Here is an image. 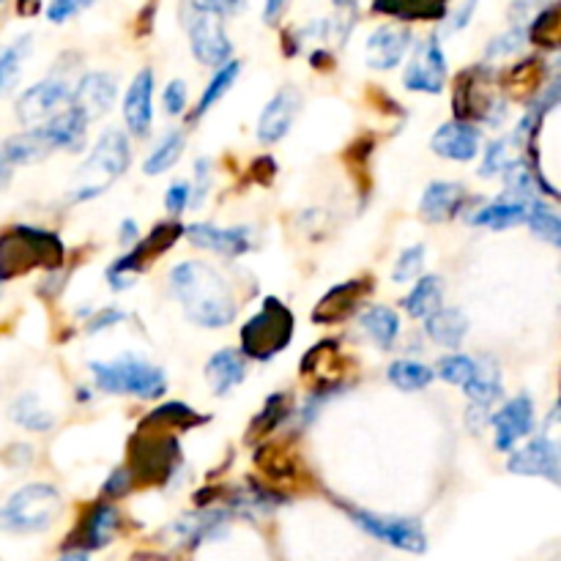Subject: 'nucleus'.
I'll return each instance as SVG.
<instances>
[{
	"instance_id": "obj_4",
	"label": "nucleus",
	"mask_w": 561,
	"mask_h": 561,
	"mask_svg": "<svg viewBox=\"0 0 561 561\" xmlns=\"http://www.w3.org/2000/svg\"><path fill=\"white\" fill-rule=\"evenodd\" d=\"M93 381L107 394H135V398H162L168 392V376L162 367L126 354L113 362H91Z\"/></svg>"
},
{
	"instance_id": "obj_14",
	"label": "nucleus",
	"mask_w": 561,
	"mask_h": 561,
	"mask_svg": "<svg viewBox=\"0 0 561 561\" xmlns=\"http://www.w3.org/2000/svg\"><path fill=\"white\" fill-rule=\"evenodd\" d=\"M559 460L561 449L553 436H537L524 449L513 453L507 460V469L518 477H546L553 485L559 482Z\"/></svg>"
},
{
	"instance_id": "obj_43",
	"label": "nucleus",
	"mask_w": 561,
	"mask_h": 561,
	"mask_svg": "<svg viewBox=\"0 0 561 561\" xmlns=\"http://www.w3.org/2000/svg\"><path fill=\"white\" fill-rule=\"evenodd\" d=\"M288 414H290V398H288V394H272V398L266 400V405H263L261 414H257V420L252 422V431L272 433L274 427H277L279 422H283Z\"/></svg>"
},
{
	"instance_id": "obj_21",
	"label": "nucleus",
	"mask_w": 561,
	"mask_h": 561,
	"mask_svg": "<svg viewBox=\"0 0 561 561\" xmlns=\"http://www.w3.org/2000/svg\"><path fill=\"white\" fill-rule=\"evenodd\" d=\"M124 121L126 129L135 137H146L153 124V71L142 69L131 80L124 96Z\"/></svg>"
},
{
	"instance_id": "obj_58",
	"label": "nucleus",
	"mask_w": 561,
	"mask_h": 561,
	"mask_svg": "<svg viewBox=\"0 0 561 561\" xmlns=\"http://www.w3.org/2000/svg\"><path fill=\"white\" fill-rule=\"evenodd\" d=\"M5 3V0H0V5H3Z\"/></svg>"
},
{
	"instance_id": "obj_3",
	"label": "nucleus",
	"mask_w": 561,
	"mask_h": 561,
	"mask_svg": "<svg viewBox=\"0 0 561 561\" xmlns=\"http://www.w3.org/2000/svg\"><path fill=\"white\" fill-rule=\"evenodd\" d=\"M60 261H64V244L47 230L20 225L0 236V283L27 274L36 266L58 268Z\"/></svg>"
},
{
	"instance_id": "obj_44",
	"label": "nucleus",
	"mask_w": 561,
	"mask_h": 561,
	"mask_svg": "<svg viewBox=\"0 0 561 561\" xmlns=\"http://www.w3.org/2000/svg\"><path fill=\"white\" fill-rule=\"evenodd\" d=\"M526 42V27L524 25H513L507 33H502V36L493 38L491 44H488V58H504V55H513L518 53L520 44Z\"/></svg>"
},
{
	"instance_id": "obj_51",
	"label": "nucleus",
	"mask_w": 561,
	"mask_h": 561,
	"mask_svg": "<svg viewBox=\"0 0 561 561\" xmlns=\"http://www.w3.org/2000/svg\"><path fill=\"white\" fill-rule=\"evenodd\" d=\"M121 321H126V312L107 307V310H102L91 323H88V332H102V329H110L113 323H121Z\"/></svg>"
},
{
	"instance_id": "obj_8",
	"label": "nucleus",
	"mask_w": 561,
	"mask_h": 561,
	"mask_svg": "<svg viewBox=\"0 0 561 561\" xmlns=\"http://www.w3.org/2000/svg\"><path fill=\"white\" fill-rule=\"evenodd\" d=\"M186 33H190V44L195 58L203 66H225L233 55V44H230L228 33H225L219 14L203 11L190 3V14H186Z\"/></svg>"
},
{
	"instance_id": "obj_53",
	"label": "nucleus",
	"mask_w": 561,
	"mask_h": 561,
	"mask_svg": "<svg viewBox=\"0 0 561 561\" xmlns=\"http://www.w3.org/2000/svg\"><path fill=\"white\" fill-rule=\"evenodd\" d=\"M285 11V0H266V9H263V20H266V25H274V22L283 16Z\"/></svg>"
},
{
	"instance_id": "obj_29",
	"label": "nucleus",
	"mask_w": 561,
	"mask_h": 561,
	"mask_svg": "<svg viewBox=\"0 0 561 561\" xmlns=\"http://www.w3.org/2000/svg\"><path fill=\"white\" fill-rule=\"evenodd\" d=\"M3 159L9 164H33V162H42L44 157H49V146L44 140V135L36 129H25L20 135H11L9 140L3 142Z\"/></svg>"
},
{
	"instance_id": "obj_15",
	"label": "nucleus",
	"mask_w": 561,
	"mask_h": 561,
	"mask_svg": "<svg viewBox=\"0 0 561 561\" xmlns=\"http://www.w3.org/2000/svg\"><path fill=\"white\" fill-rule=\"evenodd\" d=\"M299 110H301V93L296 91L294 85L279 88V91L272 96V102L263 107L261 121H257V140H261L263 146H274V142L283 140V137L290 131V126H294Z\"/></svg>"
},
{
	"instance_id": "obj_17",
	"label": "nucleus",
	"mask_w": 561,
	"mask_h": 561,
	"mask_svg": "<svg viewBox=\"0 0 561 561\" xmlns=\"http://www.w3.org/2000/svg\"><path fill=\"white\" fill-rule=\"evenodd\" d=\"M190 241L201 250L217 252L225 257H239L252 250V230L250 228H219L211 222H195L184 228Z\"/></svg>"
},
{
	"instance_id": "obj_19",
	"label": "nucleus",
	"mask_w": 561,
	"mask_h": 561,
	"mask_svg": "<svg viewBox=\"0 0 561 561\" xmlns=\"http://www.w3.org/2000/svg\"><path fill=\"white\" fill-rule=\"evenodd\" d=\"M115 93H118V85H115L113 75H107V71H91V75H85L77 82L69 104L75 110H80L88 118V124H91L93 118H102L113 107Z\"/></svg>"
},
{
	"instance_id": "obj_55",
	"label": "nucleus",
	"mask_w": 561,
	"mask_h": 561,
	"mask_svg": "<svg viewBox=\"0 0 561 561\" xmlns=\"http://www.w3.org/2000/svg\"><path fill=\"white\" fill-rule=\"evenodd\" d=\"M9 181H11V164L5 162L3 153H0V190H5V186H9Z\"/></svg>"
},
{
	"instance_id": "obj_38",
	"label": "nucleus",
	"mask_w": 561,
	"mask_h": 561,
	"mask_svg": "<svg viewBox=\"0 0 561 561\" xmlns=\"http://www.w3.org/2000/svg\"><path fill=\"white\" fill-rule=\"evenodd\" d=\"M31 49V36H20L9 47L0 49V93H9L22 75V60Z\"/></svg>"
},
{
	"instance_id": "obj_40",
	"label": "nucleus",
	"mask_w": 561,
	"mask_h": 561,
	"mask_svg": "<svg viewBox=\"0 0 561 561\" xmlns=\"http://www.w3.org/2000/svg\"><path fill=\"white\" fill-rule=\"evenodd\" d=\"M526 36L531 38L535 44H540V47H548L553 49L559 44V5H546V9H540V14L535 16V22H531V27L526 31Z\"/></svg>"
},
{
	"instance_id": "obj_49",
	"label": "nucleus",
	"mask_w": 561,
	"mask_h": 561,
	"mask_svg": "<svg viewBox=\"0 0 561 561\" xmlns=\"http://www.w3.org/2000/svg\"><path fill=\"white\" fill-rule=\"evenodd\" d=\"M107 496H124V493L131 491V474L129 469H115L113 474H110V480L104 482L102 488Z\"/></svg>"
},
{
	"instance_id": "obj_42",
	"label": "nucleus",
	"mask_w": 561,
	"mask_h": 561,
	"mask_svg": "<svg viewBox=\"0 0 561 561\" xmlns=\"http://www.w3.org/2000/svg\"><path fill=\"white\" fill-rule=\"evenodd\" d=\"M422 268H425V247L411 244L400 252L398 263H394L392 279L398 285H405V283H411L414 277H420Z\"/></svg>"
},
{
	"instance_id": "obj_13",
	"label": "nucleus",
	"mask_w": 561,
	"mask_h": 561,
	"mask_svg": "<svg viewBox=\"0 0 561 561\" xmlns=\"http://www.w3.org/2000/svg\"><path fill=\"white\" fill-rule=\"evenodd\" d=\"M493 431H496V449L510 453L518 442H524L531 431H535V403L529 394H518L510 403H504L496 414L491 416Z\"/></svg>"
},
{
	"instance_id": "obj_32",
	"label": "nucleus",
	"mask_w": 561,
	"mask_h": 561,
	"mask_svg": "<svg viewBox=\"0 0 561 561\" xmlns=\"http://www.w3.org/2000/svg\"><path fill=\"white\" fill-rule=\"evenodd\" d=\"M463 392L469 394L471 405H477V409H491L493 400L502 398V376H499V367L477 362L474 376L466 383Z\"/></svg>"
},
{
	"instance_id": "obj_35",
	"label": "nucleus",
	"mask_w": 561,
	"mask_h": 561,
	"mask_svg": "<svg viewBox=\"0 0 561 561\" xmlns=\"http://www.w3.org/2000/svg\"><path fill=\"white\" fill-rule=\"evenodd\" d=\"M239 75H241L239 60H228L225 66H219V71L211 77V82L206 85V91H203V96H201V102H197V110L192 118H203V115H206L208 110H211L214 104H217L219 99H222L225 93L236 85Z\"/></svg>"
},
{
	"instance_id": "obj_48",
	"label": "nucleus",
	"mask_w": 561,
	"mask_h": 561,
	"mask_svg": "<svg viewBox=\"0 0 561 561\" xmlns=\"http://www.w3.org/2000/svg\"><path fill=\"white\" fill-rule=\"evenodd\" d=\"M162 102H164V113L168 115H181L186 107V85L181 80L168 82L162 93Z\"/></svg>"
},
{
	"instance_id": "obj_46",
	"label": "nucleus",
	"mask_w": 561,
	"mask_h": 561,
	"mask_svg": "<svg viewBox=\"0 0 561 561\" xmlns=\"http://www.w3.org/2000/svg\"><path fill=\"white\" fill-rule=\"evenodd\" d=\"M190 192H192V184H186V181H175V184L164 192V208H168L173 217L184 214L186 208H190Z\"/></svg>"
},
{
	"instance_id": "obj_52",
	"label": "nucleus",
	"mask_w": 561,
	"mask_h": 561,
	"mask_svg": "<svg viewBox=\"0 0 561 561\" xmlns=\"http://www.w3.org/2000/svg\"><path fill=\"white\" fill-rule=\"evenodd\" d=\"M239 3L241 0H192V5H197V9L203 11H211V14L219 16H222L225 11H233Z\"/></svg>"
},
{
	"instance_id": "obj_28",
	"label": "nucleus",
	"mask_w": 561,
	"mask_h": 561,
	"mask_svg": "<svg viewBox=\"0 0 561 561\" xmlns=\"http://www.w3.org/2000/svg\"><path fill=\"white\" fill-rule=\"evenodd\" d=\"M449 0H373L378 14L398 20H444Z\"/></svg>"
},
{
	"instance_id": "obj_10",
	"label": "nucleus",
	"mask_w": 561,
	"mask_h": 561,
	"mask_svg": "<svg viewBox=\"0 0 561 561\" xmlns=\"http://www.w3.org/2000/svg\"><path fill=\"white\" fill-rule=\"evenodd\" d=\"M71 102V88L66 80L49 77V80L36 82L27 88L20 99H16V118L27 126H42L60 110L69 107Z\"/></svg>"
},
{
	"instance_id": "obj_16",
	"label": "nucleus",
	"mask_w": 561,
	"mask_h": 561,
	"mask_svg": "<svg viewBox=\"0 0 561 561\" xmlns=\"http://www.w3.org/2000/svg\"><path fill=\"white\" fill-rule=\"evenodd\" d=\"M121 529V515L118 510L110 502H99L88 510V515L82 518V524L77 526L75 540L69 542V548L77 551H99V548H107L115 540Z\"/></svg>"
},
{
	"instance_id": "obj_39",
	"label": "nucleus",
	"mask_w": 561,
	"mask_h": 561,
	"mask_svg": "<svg viewBox=\"0 0 561 561\" xmlns=\"http://www.w3.org/2000/svg\"><path fill=\"white\" fill-rule=\"evenodd\" d=\"M11 420H14L16 425L36 433L49 431V427L55 425L53 414H49L47 409H42V403H38V398L33 392H25L14 405H11Z\"/></svg>"
},
{
	"instance_id": "obj_36",
	"label": "nucleus",
	"mask_w": 561,
	"mask_h": 561,
	"mask_svg": "<svg viewBox=\"0 0 561 561\" xmlns=\"http://www.w3.org/2000/svg\"><path fill=\"white\" fill-rule=\"evenodd\" d=\"M518 135L513 137H499L496 142H491L485 151V162H482L480 175L482 179H491V175L507 173L513 164H518Z\"/></svg>"
},
{
	"instance_id": "obj_57",
	"label": "nucleus",
	"mask_w": 561,
	"mask_h": 561,
	"mask_svg": "<svg viewBox=\"0 0 561 561\" xmlns=\"http://www.w3.org/2000/svg\"><path fill=\"white\" fill-rule=\"evenodd\" d=\"M334 5H337V9H343V11H348V9H354L356 3H359V0H332Z\"/></svg>"
},
{
	"instance_id": "obj_9",
	"label": "nucleus",
	"mask_w": 561,
	"mask_h": 561,
	"mask_svg": "<svg viewBox=\"0 0 561 561\" xmlns=\"http://www.w3.org/2000/svg\"><path fill=\"white\" fill-rule=\"evenodd\" d=\"M351 518L362 526L365 531H370L376 540L389 542L398 551L409 553H425L427 551V537L425 529L420 526V520L411 518H394V515H376V513H351Z\"/></svg>"
},
{
	"instance_id": "obj_50",
	"label": "nucleus",
	"mask_w": 561,
	"mask_h": 561,
	"mask_svg": "<svg viewBox=\"0 0 561 561\" xmlns=\"http://www.w3.org/2000/svg\"><path fill=\"white\" fill-rule=\"evenodd\" d=\"M477 3H480V0H466V3L460 5V9H455V14L449 16L447 33H458V31H463V27L469 25V22H471V16H474Z\"/></svg>"
},
{
	"instance_id": "obj_24",
	"label": "nucleus",
	"mask_w": 561,
	"mask_h": 561,
	"mask_svg": "<svg viewBox=\"0 0 561 561\" xmlns=\"http://www.w3.org/2000/svg\"><path fill=\"white\" fill-rule=\"evenodd\" d=\"M466 201H469V195H466V190L460 184H453V181H433L425 190V195H422L420 214L427 222H447V219L458 217Z\"/></svg>"
},
{
	"instance_id": "obj_54",
	"label": "nucleus",
	"mask_w": 561,
	"mask_h": 561,
	"mask_svg": "<svg viewBox=\"0 0 561 561\" xmlns=\"http://www.w3.org/2000/svg\"><path fill=\"white\" fill-rule=\"evenodd\" d=\"M118 236H121V241H126V244H135V241L140 239V228H137L131 219H124V222H121Z\"/></svg>"
},
{
	"instance_id": "obj_33",
	"label": "nucleus",
	"mask_w": 561,
	"mask_h": 561,
	"mask_svg": "<svg viewBox=\"0 0 561 561\" xmlns=\"http://www.w3.org/2000/svg\"><path fill=\"white\" fill-rule=\"evenodd\" d=\"M444 301V285L442 277H422L420 283L411 288V294L403 299L405 312L411 318H427L436 312Z\"/></svg>"
},
{
	"instance_id": "obj_2",
	"label": "nucleus",
	"mask_w": 561,
	"mask_h": 561,
	"mask_svg": "<svg viewBox=\"0 0 561 561\" xmlns=\"http://www.w3.org/2000/svg\"><path fill=\"white\" fill-rule=\"evenodd\" d=\"M129 137L121 129L102 131L85 162L75 170V179H71L69 192H66L69 203H88L93 197L104 195L129 170Z\"/></svg>"
},
{
	"instance_id": "obj_30",
	"label": "nucleus",
	"mask_w": 561,
	"mask_h": 561,
	"mask_svg": "<svg viewBox=\"0 0 561 561\" xmlns=\"http://www.w3.org/2000/svg\"><path fill=\"white\" fill-rule=\"evenodd\" d=\"M526 211H529V206H524V203H513V201H504V197H499L496 203H491V206H485V208H480L477 214H471L469 222L477 225V228L507 230V228H515V225H524Z\"/></svg>"
},
{
	"instance_id": "obj_12",
	"label": "nucleus",
	"mask_w": 561,
	"mask_h": 561,
	"mask_svg": "<svg viewBox=\"0 0 561 561\" xmlns=\"http://www.w3.org/2000/svg\"><path fill=\"white\" fill-rule=\"evenodd\" d=\"M131 447V477H148V482H164L173 474V466L179 463V444L175 438H151V436H135Z\"/></svg>"
},
{
	"instance_id": "obj_11",
	"label": "nucleus",
	"mask_w": 561,
	"mask_h": 561,
	"mask_svg": "<svg viewBox=\"0 0 561 561\" xmlns=\"http://www.w3.org/2000/svg\"><path fill=\"white\" fill-rule=\"evenodd\" d=\"M403 85L416 93H442L447 85V58L438 36L425 38L403 71Z\"/></svg>"
},
{
	"instance_id": "obj_6",
	"label": "nucleus",
	"mask_w": 561,
	"mask_h": 561,
	"mask_svg": "<svg viewBox=\"0 0 561 561\" xmlns=\"http://www.w3.org/2000/svg\"><path fill=\"white\" fill-rule=\"evenodd\" d=\"M294 337V316L279 299L263 301L261 312L241 327V351L250 359H272L283 354Z\"/></svg>"
},
{
	"instance_id": "obj_5",
	"label": "nucleus",
	"mask_w": 561,
	"mask_h": 561,
	"mask_svg": "<svg viewBox=\"0 0 561 561\" xmlns=\"http://www.w3.org/2000/svg\"><path fill=\"white\" fill-rule=\"evenodd\" d=\"M60 515V493L47 482H33L11 493L0 507V531L14 535H36L47 531Z\"/></svg>"
},
{
	"instance_id": "obj_18",
	"label": "nucleus",
	"mask_w": 561,
	"mask_h": 561,
	"mask_svg": "<svg viewBox=\"0 0 561 561\" xmlns=\"http://www.w3.org/2000/svg\"><path fill=\"white\" fill-rule=\"evenodd\" d=\"M482 146V129L466 121H449V124L438 126L433 135L431 148L442 159H453V162H471L480 153Z\"/></svg>"
},
{
	"instance_id": "obj_47",
	"label": "nucleus",
	"mask_w": 561,
	"mask_h": 561,
	"mask_svg": "<svg viewBox=\"0 0 561 561\" xmlns=\"http://www.w3.org/2000/svg\"><path fill=\"white\" fill-rule=\"evenodd\" d=\"M91 3H96V0H53L47 9V20L49 22H66L69 16H75L77 11L88 9Z\"/></svg>"
},
{
	"instance_id": "obj_23",
	"label": "nucleus",
	"mask_w": 561,
	"mask_h": 561,
	"mask_svg": "<svg viewBox=\"0 0 561 561\" xmlns=\"http://www.w3.org/2000/svg\"><path fill=\"white\" fill-rule=\"evenodd\" d=\"M370 285L362 283V279H351V283L337 285V288L329 290L321 301H318L316 312H312V321L316 323H340L362 305V299L367 296Z\"/></svg>"
},
{
	"instance_id": "obj_56",
	"label": "nucleus",
	"mask_w": 561,
	"mask_h": 561,
	"mask_svg": "<svg viewBox=\"0 0 561 561\" xmlns=\"http://www.w3.org/2000/svg\"><path fill=\"white\" fill-rule=\"evenodd\" d=\"M58 561H88V551H77L75 548V551H66Z\"/></svg>"
},
{
	"instance_id": "obj_7",
	"label": "nucleus",
	"mask_w": 561,
	"mask_h": 561,
	"mask_svg": "<svg viewBox=\"0 0 561 561\" xmlns=\"http://www.w3.org/2000/svg\"><path fill=\"white\" fill-rule=\"evenodd\" d=\"M181 236H184V228H181L175 219L157 225V228H153L146 239H140L135 247H131V252H126L124 257H118V261L107 268L110 288L113 290L131 288V277H135V274H140L146 266H151V263L157 261L162 252H168L170 247L181 239Z\"/></svg>"
},
{
	"instance_id": "obj_20",
	"label": "nucleus",
	"mask_w": 561,
	"mask_h": 561,
	"mask_svg": "<svg viewBox=\"0 0 561 561\" xmlns=\"http://www.w3.org/2000/svg\"><path fill=\"white\" fill-rule=\"evenodd\" d=\"M411 47V31L400 25H383L378 31L370 33L365 47V60L370 69L387 71L394 69L398 64H403L405 53Z\"/></svg>"
},
{
	"instance_id": "obj_22",
	"label": "nucleus",
	"mask_w": 561,
	"mask_h": 561,
	"mask_svg": "<svg viewBox=\"0 0 561 561\" xmlns=\"http://www.w3.org/2000/svg\"><path fill=\"white\" fill-rule=\"evenodd\" d=\"M38 131H42L44 140H47L49 151H82V148H85L88 118L80 110H75L69 104V107L60 110L58 115L44 121V124L38 126Z\"/></svg>"
},
{
	"instance_id": "obj_26",
	"label": "nucleus",
	"mask_w": 561,
	"mask_h": 561,
	"mask_svg": "<svg viewBox=\"0 0 561 561\" xmlns=\"http://www.w3.org/2000/svg\"><path fill=\"white\" fill-rule=\"evenodd\" d=\"M425 332L433 343L458 351L469 334V318L460 307H438L425 318Z\"/></svg>"
},
{
	"instance_id": "obj_45",
	"label": "nucleus",
	"mask_w": 561,
	"mask_h": 561,
	"mask_svg": "<svg viewBox=\"0 0 561 561\" xmlns=\"http://www.w3.org/2000/svg\"><path fill=\"white\" fill-rule=\"evenodd\" d=\"M208 186H211V162L208 159H197L195 164V186L190 192V208H197L206 197Z\"/></svg>"
},
{
	"instance_id": "obj_37",
	"label": "nucleus",
	"mask_w": 561,
	"mask_h": 561,
	"mask_svg": "<svg viewBox=\"0 0 561 561\" xmlns=\"http://www.w3.org/2000/svg\"><path fill=\"white\" fill-rule=\"evenodd\" d=\"M526 225H529L531 233L537 236V239L548 241L551 247H559L561 244V222H559V214L553 211L548 203L542 201H535L529 206V211H526Z\"/></svg>"
},
{
	"instance_id": "obj_34",
	"label": "nucleus",
	"mask_w": 561,
	"mask_h": 561,
	"mask_svg": "<svg viewBox=\"0 0 561 561\" xmlns=\"http://www.w3.org/2000/svg\"><path fill=\"white\" fill-rule=\"evenodd\" d=\"M387 376L389 381H392V387H398L400 392H420V389L431 387L436 373H433L427 365H422V362L400 359V362H392Z\"/></svg>"
},
{
	"instance_id": "obj_25",
	"label": "nucleus",
	"mask_w": 561,
	"mask_h": 561,
	"mask_svg": "<svg viewBox=\"0 0 561 561\" xmlns=\"http://www.w3.org/2000/svg\"><path fill=\"white\" fill-rule=\"evenodd\" d=\"M247 376V362L241 356V351L236 348H222L206 362V381L211 387V392L217 398H225V394L233 392Z\"/></svg>"
},
{
	"instance_id": "obj_1",
	"label": "nucleus",
	"mask_w": 561,
	"mask_h": 561,
	"mask_svg": "<svg viewBox=\"0 0 561 561\" xmlns=\"http://www.w3.org/2000/svg\"><path fill=\"white\" fill-rule=\"evenodd\" d=\"M170 290L190 323L201 329H225L239 312L228 279L203 261L179 263L170 272Z\"/></svg>"
},
{
	"instance_id": "obj_27",
	"label": "nucleus",
	"mask_w": 561,
	"mask_h": 561,
	"mask_svg": "<svg viewBox=\"0 0 561 561\" xmlns=\"http://www.w3.org/2000/svg\"><path fill=\"white\" fill-rule=\"evenodd\" d=\"M359 323H362V332H365L367 337H370L373 343L383 351L392 348L394 340H398V334H400L398 312L387 305L367 307V310L362 312Z\"/></svg>"
},
{
	"instance_id": "obj_31",
	"label": "nucleus",
	"mask_w": 561,
	"mask_h": 561,
	"mask_svg": "<svg viewBox=\"0 0 561 561\" xmlns=\"http://www.w3.org/2000/svg\"><path fill=\"white\" fill-rule=\"evenodd\" d=\"M186 146V135L181 129H170L162 140L153 146V151L148 153L146 162H142V173L146 175H162L173 168L175 162L181 159Z\"/></svg>"
},
{
	"instance_id": "obj_41",
	"label": "nucleus",
	"mask_w": 561,
	"mask_h": 561,
	"mask_svg": "<svg viewBox=\"0 0 561 561\" xmlns=\"http://www.w3.org/2000/svg\"><path fill=\"white\" fill-rule=\"evenodd\" d=\"M477 370V362L466 354H447L442 362L436 365V376L444 378L447 383H455V387H466L471 381Z\"/></svg>"
}]
</instances>
